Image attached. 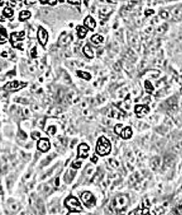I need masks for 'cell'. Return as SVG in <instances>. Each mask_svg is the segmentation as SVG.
Segmentation results:
<instances>
[{
	"label": "cell",
	"instance_id": "16",
	"mask_svg": "<svg viewBox=\"0 0 182 215\" xmlns=\"http://www.w3.org/2000/svg\"><path fill=\"white\" fill-rule=\"evenodd\" d=\"M83 53L87 56V57H89V58H92L94 56L93 51L91 50V48H90V46H88V45H86L84 48H83Z\"/></svg>",
	"mask_w": 182,
	"mask_h": 215
},
{
	"label": "cell",
	"instance_id": "6",
	"mask_svg": "<svg viewBox=\"0 0 182 215\" xmlns=\"http://www.w3.org/2000/svg\"><path fill=\"white\" fill-rule=\"evenodd\" d=\"M26 86V84H23L20 81H12V82H8L7 85H5L4 88L7 90H17V89H20L23 87Z\"/></svg>",
	"mask_w": 182,
	"mask_h": 215
},
{
	"label": "cell",
	"instance_id": "26",
	"mask_svg": "<svg viewBox=\"0 0 182 215\" xmlns=\"http://www.w3.org/2000/svg\"><path fill=\"white\" fill-rule=\"evenodd\" d=\"M11 209L13 210H17L19 209V206H17V205H12L11 206Z\"/></svg>",
	"mask_w": 182,
	"mask_h": 215
},
{
	"label": "cell",
	"instance_id": "24",
	"mask_svg": "<svg viewBox=\"0 0 182 215\" xmlns=\"http://www.w3.org/2000/svg\"><path fill=\"white\" fill-rule=\"evenodd\" d=\"M82 164V162L81 161H76V162H74L73 163V168H75V169H79L80 168V166Z\"/></svg>",
	"mask_w": 182,
	"mask_h": 215
},
{
	"label": "cell",
	"instance_id": "23",
	"mask_svg": "<svg viewBox=\"0 0 182 215\" xmlns=\"http://www.w3.org/2000/svg\"><path fill=\"white\" fill-rule=\"evenodd\" d=\"M40 132H35V133H33V134H31V138L35 140H36L37 139L40 138Z\"/></svg>",
	"mask_w": 182,
	"mask_h": 215
},
{
	"label": "cell",
	"instance_id": "19",
	"mask_svg": "<svg viewBox=\"0 0 182 215\" xmlns=\"http://www.w3.org/2000/svg\"><path fill=\"white\" fill-rule=\"evenodd\" d=\"M77 73H78V74H79V77H81L84 78V79H86V80H89V79H91V75H90L89 73H84V72H81V71H78Z\"/></svg>",
	"mask_w": 182,
	"mask_h": 215
},
{
	"label": "cell",
	"instance_id": "22",
	"mask_svg": "<svg viewBox=\"0 0 182 215\" xmlns=\"http://www.w3.org/2000/svg\"><path fill=\"white\" fill-rule=\"evenodd\" d=\"M109 163H110V164L112 166L113 168H117L119 166V163L115 160L109 159Z\"/></svg>",
	"mask_w": 182,
	"mask_h": 215
},
{
	"label": "cell",
	"instance_id": "27",
	"mask_svg": "<svg viewBox=\"0 0 182 215\" xmlns=\"http://www.w3.org/2000/svg\"><path fill=\"white\" fill-rule=\"evenodd\" d=\"M36 0H26V3H36Z\"/></svg>",
	"mask_w": 182,
	"mask_h": 215
},
{
	"label": "cell",
	"instance_id": "10",
	"mask_svg": "<svg viewBox=\"0 0 182 215\" xmlns=\"http://www.w3.org/2000/svg\"><path fill=\"white\" fill-rule=\"evenodd\" d=\"M84 25L87 28L91 29V30H94V28H95V25L96 24H95V21L94 20L92 17L87 16L84 19Z\"/></svg>",
	"mask_w": 182,
	"mask_h": 215
},
{
	"label": "cell",
	"instance_id": "13",
	"mask_svg": "<svg viewBox=\"0 0 182 215\" xmlns=\"http://www.w3.org/2000/svg\"><path fill=\"white\" fill-rule=\"evenodd\" d=\"M31 12L29 11H23L19 14V20L20 21H25L31 17Z\"/></svg>",
	"mask_w": 182,
	"mask_h": 215
},
{
	"label": "cell",
	"instance_id": "2",
	"mask_svg": "<svg viewBox=\"0 0 182 215\" xmlns=\"http://www.w3.org/2000/svg\"><path fill=\"white\" fill-rule=\"evenodd\" d=\"M128 198L126 196H120L117 197L113 200L111 203V208L113 210L119 212V211L123 210L124 209L128 206Z\"/></svg>",
	"mask_w": 182,
	"mask_h": 215
},
{
	"label": "cell",
	"instance_id": "30",
	"mask_svg": "<svg viewBox=\"0 0 182 215\" xmlns=\"http://www.w3.org/2000/svg\"><path fill=\"white\" fill-rule=\"evenodd\" d=\"M3 3H4V0H0V7H2Z\"/></svg>",
	"mask_w": 182,
	"mask_h": 215
},
{
	"label": "cell",
	"instance_id": "25",
	"mask_svg": "<svg viewBox=\"0 0 182 215\" xmlns=\"http://www.w3.org/2000/svg\"><path fill=\"white\" fill-rule=\"evenodd\" d=\"M68 2L71 3H73V4H75V3H80V0H68Z\"/></svg>",
	"mask_w": 182,
	"mask_h": 215
},
{
	"label": "cell",
	"instance_id": "5",
	"mask_svg": "<svg viewBox=\"0 0 182 215\" xmlns=\"http://www.w3.org/2000/svg\"><path fill=\"white\" fill-rule=\"evenodd\" d=\"M37 37H38V40L40 43L41 45L44 46L47 44V32H46V30L43 28H40L37 32Z\"/></svg>",
	"mask_w": 182,
	"mask_h": 215
},
{
	"label": "cell",
	"instance_id": "21",
	"mask_svg": "<svg viewBox=\"0 0 182 215\" xmlns=\"http://www.w3.org/2000/svg\"><path fill=\"white\" fill-rule=\"evenodd\" d=\"M122 130H123V127H122V125H116L115 127V131L116 134L118 135H120L121 132H122Z\"/></svg>",
	"mask_w": 182,
	"mask_h": 215
},
{
	"label": "cell",
	"instance_id": "12",
	"mask_svg": "<svg viewBox=\"0 0 182 215\" xmlns=\"http://www.w3.org/2000/svg\"><path fill=\"white\" fill-rule=\"evenodd\" d=\"M148 106H144V105H136L135 111H136V114H140L142 115H144V114H147L148 112Z\"/></svg>",
	"mask_w": 182,
	"mask_h": 215
},
{
	"label": "cell",
	"instance_id": "11",
	"mask_svg": "<svg viewBox=\"0 0 182 215\" xmlns=\"http://www.w3.org/2000/svg\"><path fill=\"white\" fill-rule=\"evenodd\" d=\"M7 40V35L6 29H4L2 26H0V44H3Z\"/></svg>",
	"mask_w": 182,
	"mask_h": 215
},
{
	"label": "cell",
	"instance_id": "1",
	"mask_svg": "<svg viewBox=\"0 0 182 215\" xmlns=\"http://www.w3.org/2000/svg\"><path fill=\"white\" fill-rule=\"evenodd\" d=\"M96 152L100 156H105L109 154L111 152V144L108 140H107L104 137L99 139L96 146Z\"/></svg>",
	"mask_w": 182,
	"mask_h": 215
},
{
	"label": "cell",
	"instance_id": "9",
	"mask_svg": "<svg viewBox=\"0 0 182 215\" xmlns=\"http://www.w3.org/2000/svg\"><path fill=\"white\" fill-rule=\"evenodd\" d=\"M24 38V33L21 32V33H17V32H14L11 35V42H12L13 45L15 44L17 41L20 40H23Z\"/></svg>",
	"mask_w": 182,
	"mask_h": 215
},
{
	"label": "cell",
	"instance_id": "8",
	"mask_svg": "<svg viewBox=\"0 0 182 215\" xmlns=\"http://www.w3.org/2000/svg\"><path fill=\"white\" fill-rule=\"evenodd\" d=\"M88 150L89 147L85 143L80 144L78 149V153H79V157L86 158L88 155Z\"/></svg>",
	"mask_w": 182,
	"mask_h": 215
},
{
	"label": "cell",
	"instance_id": "31",
	"mask_svg": "<svg viewBox=\"0 0 182 215\" xmlns=\"http://www.w3.org/2000/svg\"><path fill=\"white\" fill-rule=\"evenodd\" d=\"M15 1H17V0H15ZM18 1H22V0H18Z\"/></svg>",
	"mask_w": 182,
	"mask_h": 215
},
{
	"label": "cell",
	"instance_id": "14",
	"mask_svg": "<svg viewBox=\"0 0 182 215\" xmlns=\"http://www.w3.org/2000/svg\"><path fill=\"white\" fill-rule=\"evenodd\" d=\"M87 29L85 28H83V27H81V26H79L77 27V33H78V36L80 39H83L84 38L86 34H87Z\"/></svg>",
	"mask_w": 182,
	"mask_h": 215
},
{
	"label": "cell",
	"instance_id": "20",
	"mask_svg": "<svg viewBox=\"0 0 182 215\" xmlns=\"http://www.w3.org/2000/svg\"><path fill=\"white\" fill-rule=\"evenodd\" d=\"M160 165V159H154L152 161V167H153L154 169H156L158 166Z\"/></svg>",
	"mask_w": 182,
	"mask_h": 215
},
{
	"label": "cell",
	"instance_id": "29",
	"mask_svg": "<svg viewBox=\"0 0 182 215\" xmlns=\"http://www.w3.org/2000/svg\"><path fill=\"white\" fill-rule=\"evenodd\" d=\"M10 4H11V5H10L11 7V6H12V7H15V5H16V2H15V1H11V3H10Z\"/></svg>",
	"mask_w": 182,
	"mask_h": 215
},
{
	"label": "cell",
	"instance_id": "4",
	"mask_svg": "<svg viewBox=\"0 0 182 215\" xmlns=\"http://www.w3.org/2000/svg\"><path fill=\"white\" fill-rule=\"evenodd\" d=\"M82 200H83V203L86 205L87 206H94L95 204V200L94 198V197L92 196L91 193L88 192H85L82 194Z\"/></svg>",
	"mask_w": 182,
	"mask_h": 215
},
{
	"label": "cell",
	"instance_id": "28",
	"mask_svg": "<svg viewBox=\"0 0 182 215\" xmlns=\"http://www.w3.org/2000/svg\"><path fill=\"white\" fill-rule=\"evenodd\" d=\"M91 161L94 162V163H96L97 162V157L96 156H93V157L91 158Z\"/></svg>",
	"mask_w": 182,
	"mask_h": 215
},
{
	"label": "cell",
	"instance_id": "3",
	"mask_svg": "<svg viewBox=\"0 0 182 215\" xmlns=\"http://www.w3.org/2000/svg\"><path fill=\"white\" fill-rule=\"evenodd\" d=\"M65 205L71 211L73 212H80L82 211V207L80 206L79 201L75 197H70L65 201Z\"/></svg>",
	"mask_w": 182,
	"mask_h": 215
},
{
	"label": "cell",
	"instance_id": "18",
	"mask_svg": "<svg viewBox=\"0 0 182 215\" xmlns=\"http://www.w3.org/2000/svg\"><path fill=\"white\" fill-rule=\"evenodd\" d=\"M91 40H92V42L95 43L96 44H99V43L103 41V37L99 36V35H95V36H93L91 37Z\"/></svg>",
	"mask_w": 182,
	"mask_h": 215
},
{
	"label": "cell",
	"instance_id": "17",
	"mask_svg": "<svg viewBox=\"0 0 182 215\" xmlns=\"http://www.w3.org/2000/svg\"><path fill=\"white\" fill-rule=\"evenodd\" d=\"M121 135H122L123 138L124 139H129L132 136V130H131L130 127H126L121 132Z\"/></svg>",
	"mask_w": 182,
	"mask_h": 215
},
{
	"label": "cell",
	"instance_id": "15",
	"mask_svg": "<svg viewBox=\"0 0 182 215\" xmlns=\"http://www.w3.org/2000/svg\"><path fill=\"white\" fill-rule=\"evenodd\" d=\"M3 14L7 18H11L14 15V11L11 7H6V8L3 9Z\"/></svg>",
	"mask_w": 182,
	"mask_h": 215
},
{
	"label": "cell",
	"instance_id": "7",
	"mask_svg": "<svg viewBox=\"0 0 182 215\" xmlns=\"http://www.w3.org/2000/svg\"><path fill=\"white\" fill-rule=\"evenodd\" d=\"M37 147L42 152H47L50 149V142L47 139H40L39 140L38 143H37Z\"/></svg>",
	"mask_w": 182,
	"mask_h": 215
}]
</instances>
